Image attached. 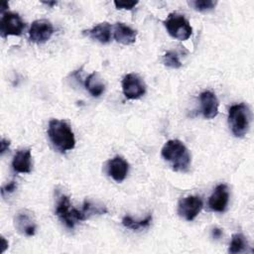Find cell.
Wrapping results in <instances>:
<instances>
[{
  "instance_id": "obj_1",
  "label": "cell",
  "mask_w": 254,
  "mask_h": 254,
  "mask_svg": "<svg viewBox=\"0 0 254 254\" xmlns=\"http://www.w3.org/2000/svg\"><path fill=\"white\" fill-rule=\"evenodd\" d=\"M161 155L176 172H188L190 166V154L185 144L177 139L169 140L162 148Z\"/></svg>"
},
{
  "instance_id": "obj_2",
  "label": "cell",
  "mask_w": 254,
  "mask_h": 254,
  "mask_svg": "<svg viewBox=\"0 0 254 254\" xmlns=\"http://www.w3.org/2000/svg\"><path fill=\"white\" fill-rule=\"evenodd\" d=\"M48 135L53 145L60 152L72 150L75 146L74 134L70 126L64 120L52 119L49 122Z\"/></svg>"
},
{
  "instance_id": "obj_3",
  "label": "cell",
  "mask_w": 254,
  "mask_h": 254,
  "mask_svg": "<svg viewBox=\"0 0 254 254\" xmlns=\"http://www.w3.org/2000/svg\"><path fill=\"white\" fill-rule=\"evenodd\" d=\"M251 113L245 103L232 105L228 110V123L235 137H243L249 129Z\"/></svg>"
},
{
  "instance_id": "obj_4",
  "label": "cell",
  "mask_w": 254,
  "mask_h": 254,
  "mask_svg": "<svg viewBox=\"0 0 254 254\" xmlns=\"http://www.w3.org/2000/svg\"><path fill=\"white\" fill-rule=\"evenodd\" d=\"M163 24L170 36L179 41L188 40L192 33V28L190 22L184 15L177 12L169 14V16L163 21Z\"/></svg>"
},
{
  "instance_id": "obj_5",
  "label": "cell",
  "mask_w": 254,
  "mask_h": 254,
  "mask_svg": "<svg viewBox=\"0 0 254 254\" xmlns=\"http://www.w3.org/2000/svg\"><path fill=\"white\" fill-rule=\"evenodd\" d=\"M56 214L68 228H73L75 223L85 220L81 210L72 207L69 198L66 195L60 196L56 208Z\"/></svg>"
},
{
  "instance_id": "obj_6",
  "label": "cell",
  "mask_w": 254,
  "mask_h": 254,
  "mask_svg": "<svg viewBox=\"0 0 254 254\" xmlns=\"http://www.w3.org/2000/svg\"><path fill=\"white\" fill-rule=\"evenodd\" d=\"M25 29V23L17 13L6 12L0 21V34L3 38L8 36H20Z\"/></svg>"
},
{
  "instance_id": "obj_7",
  "label": "cell",
  "mask_w": 254,
  "mask_h": 254,
  "mask_svg": "<svg viewBox=\"0 0 254 254\" xmlns=\"http://www.w3.org/2000/svg\"><path fill=\"white\" fill-rule=\"evenodd\" d=\"M122 91L128 99H139L146 93V85L138 74L128 73L122 79Z\"/></svg>"
},
{
  "instance_id": "obj_8",
  "label": "cell",
  "mask_w": 254,
  "mask_h": 254,
  "mask_svg": "<svg viewBox=\"0 0 254 254\" xmlns=\"http://www.w3.org/2000/svg\"><path fill=\"white\" fill-rule=\"evenodd\" d=\"M203 202L200 197L190 195L182 198L178 204V214L188 221L193 220L200 212Z\"/></svg>"
},
{
  "instance_id": "obj_9",
  "label": "cell",
  "mask_w": 254,
  "mask_h": 254,
  "mask_svg": "<svg viewBox=\"0 0 254 254\" xmlns=\"http://www.w3.org/2000/svg\"><path fill=\"white\" fill-rule=\"evenodd\" d=\"M54 33L52 23L46 19L35 20L29 30V37L33 43L43 44L47 42Z\"/></svg>"
},
{
  "instance_id": "obj_10",
  "label": "cell",
  "mask_w": 254,
  "mask_h": 254,
  "mask_svg": "<svg viewBox=\"0 0 254 254\" xmlns=\"http://www.w3.org/2000/svg\"><path fill=\"white\" fill-rule=\"evenodd\" d=\"M229 199V192L227 186L224 184L218 185L208 199V205L211 210L216 212H223L226 209Z\"/></svg>"
},
{
  "instance_id": "obj_11",
  "label": "cell",
  "mask_w": 254,
  "mask_h": 254,
  "mask_svg": "<svg viewBox=\"0 0 254 254\" xmlns=\"http://www.w3.org/2000/svg\"><path fill=\"white\" fill-rule=\"evenodd\" d=\"M129 171V164L120 156H116L107 162V173L117 183L125 180Z\"/></svg>"
},
{
  "instance_id": "obj_12",
  "label": "cell",
  "mask_w": 254,
  "mask_h": 254,
  "mask_svg": "<svg viewBox=\"0 0 254 254\" xmlns=\"http://www.w3.org/2000/svg\"><path fill=\"white\" fill-rule=\"evenodd\" d=\"M201 112L206 119H212L218 114V100L216 95L211 91H203L199 95Z\"/></svg>"
},
{
  "instance_id": "obj_13",
  "label": "cell",
  "mask_w": 254,
  "mask_h": 254,
  "mask_svg": "<svg viewBox=\"0 0 254 254\" xmlns=\"http://www.w3.org/2000/svg\"><path fill=\"white\" fill-rule=\"evenodd\" d=\"M15 226L21 233L27 236H33L36 232V223L31 212L22 210L15 216Z\"/></svg>"
},
{
  "instance_id": "obj_14",
  "label": "cell",
  "mask_w": 254,
  "mask_h": 254,
  "mask_svg": "<svg viewBox=\"0 0 254 254\" xmlns=\"http://www.w3.org/2000/svg\"><path fill=\"white\" fill-rule=\"evenodd\" d=\"M13 170L17 173L28 174L32 170V157L31 150H19L13 157L12 161Z\"/></svg>"
},
{
  "instance_id": "obj_15",
  "label": "cell",
  "mask_w": 254,
  "mask_h": 254,
  "mask_svg": "<svg viewBox=\"0 0 254 254\" xmlns=\"http://www.w3.org/2000/svg\"><path fill=\"white\" fill-rule=\"evenodd\" d=\"M137 37V32L131 27L125 25L124 23L118 22L114 26V39L122 45H131L135 43Z\"/></svg>"
},
{
  "instance_id": "obj_16",
  "label": "cell",
  "mask_w": 254,
  "mask_h": 254,
  "mask_svg": "<svg viewBox=\"0 0 254 254\" xmlns=\"http://www.w3.org/2000/svg\"><path fill=\"white\" fill-rule=\"evenodd\" d=\"M111 25L107 22L99 23L96 26H94L92 29L84 31L86 35H88L91 39L101 43V44H107L111 40Z\"/></svg>"
},
{
  "instance_id": "obj_17",
  "label": "cell",
  "mask_w": 254,
  "mask_h": 254,
  "mask_svg": "<svg viewBox=\"0 0 254 254\" xmlns=\"http://www.w3.org/2000/svg\"><path fill=\"white\" fill-rule=\"evenodd\" d=\"M84 86L93 97H99L105 90V84L103 80L95 71L86 77Z\"/></svg>"
},
{
  "instance_id": "obj_18",
  "label": "cell",
  "mask_w": 254,
  "mask_h": 254,
  "mask_svg": "<svg viewBox=\"0 0 254 254\" xmlns=\"http://www.w3.org/2000/svg\"><path fill=\"white\" fill-rule=\"evenodd\" d=\"M247 246H248V243L245 236L242 233H235L231 237L228 252L231 254L241 253L246 250Z\"/></svg>"
},
{
  "instance_id": "obj_19",
  "label": "cell",
  "mask_w": 254,
  "mask_h": 254,
  "mask_svg": "<svg viewBox=\"0 0 254 254\" xmlns=\"http://www.w3.org/2000/svg\"><path fill=\"white\" fill-rule=\"evenodd\" d=\"M151 221H152V215L151 214H148L146 216L145 219H142V220H135L133 219L131 216L129 215H126L123 217L122 219V224L129 228V229H132V230H139V229H142V228H145V227H148L150 224H151Z\"/></svg>"
},
{
  "instance_id": "obj_20",
  "label": "cell",
  "mask_w": 254,
  "mask_h": 254,
  "mask_svg": "<svg viewBox=\"0 0 254 254\" xmlns=\"http://www.w3.org/2000/svg\"><path fill=\"white\" fill-rule=\"evenodd\" d=\"M81 212L83 213L85 219H87L89 216L94 215V214H103L107 212V209L104 205H98V204H94L89 200H85L83 205H82V209Z\"/></svg>"
},
{
  "instance_id": "obj_21",
  "label": "cell",
  "mask_w": 254,
  "mask_h": 254,
  "mask_svg": "<svg viewBox=\"0 0 254 254\" xmlns=\"http://www.w3.org/2000/svg\"><path fill=\"white\" fill-rule=\"evenodd\" d=\"M163 64L171 68H179L182 66L179 56L174 51H169L163 56Z\"/></svg>"
},
{
  "instance_id": "obj_22",
  "label": "cell",
  "mask_w": 254,
  "mask_h": 254,
  "mask_svg": "<svg viewBox=\"0 0 254 254\" xmlns=\"http://www.w3.org/2000/svg\"><path fill=\"white\" fill-rule=\"evenodd\" d=\"M191 4L193 5L195 10H197L199 12H206V11L212 10L215 7L216 1H213V0H195V1L191 2Z\"/></svg>"
},
{
  "instance_id": "obj_23",
  "label": "cell",
  "mask_w": 254,
  "mask_h": 254,
  "mask_svg": "<svg viewBox=\"0 0 254 254\" xmlns=\"http://www.w3.org/2000/svg\"><path fill=\"white\" fill-rule=\"evenodd\" d=\"M113 3L117 9L131 10L138 4V1H114Z\"/></svg>"
},
{
  "instance_id": "obj_24",
  "label": "cell",
  "mask_w": 254,
  "mask_h": 254,
  "mask_svg": "<svg viewBox=\"0 0 254 254\" xmlns=\"http://www.w3.org/2000/svg\"><path fill=\"white\" fill-rule=\"evenodd\" d=\"M16 189H17V184H16V182L12 181V182H10V183H8L7 185H5V186L2 187V189H1V193H2V195L4 196L6 193H11V192H13Z\"/></svg>"
},
{
  "instance_id": "obj_25",
  "label": "cell",
  "mask_w": 254,
  "mask_h": 254,
  "mask_svg": "<svg viewBox=\"0 0 254 254\" xmlns=\"http://www.w3.org/2000/svg\"><path fill=\"white\" fill-rule=\"evenodd\" d=\"M9 146H10V141L5 138H2L0 141V154L3 155L9 149Z\"/></svg>"
},
{
  "instance_id": "obj_26",
  "label": "cell",
  "mask_w": 254,
  "mask_h": 254,
  "mask_svg": "<svg viewBox=\"0 0 254 254\" xmlns=\"http://www.w3.org/2000/svg\"><path fill=\"white\" fill-rule=\"evenodd\" d=\"M221 235H222V230L221 229H219V228H213L212 229V236H213V238L218 239V238L221 237Z\"/></svg>"
},
{
  "instance_id": "obj_27",
  "label": "cell",
  "mask_w": 254,
  "mask_h": 254,
  "mask_svg": "<svg viewBox=\"0 0 254 254\" xmlns=\"http://www.w3.org/2000/svg\"><path fill=\"white\" fill-rule=\"evenodd\" d=\"M1 240H2V246H3V247H2L1 252L3 253V252L5 251V249L8 247V242H6V240H5V238H4V237H2V239H1Z\"/></svg>"
},
{
  "instance_id": "obj_28",
  "label": "cell",
  "mask_w": 254,
  "mask_h": 254,
  "mask_svg": "<svg viewBox=\"0 0 254 254\" xmlns=\"http://www.w3.org/2000/svg\"><path fill=\"white\" fill-rule=\"evenodd\" d=\"M44 4H46V5H48V6H50V7H53V6H55L56 4H57V2L56 1H44L43 2Z\"/></svg>"
},
{
  "instance_id": "obj_29",
  "label": "cell",
  "mask_w": 254,
  "mask_h": 254,
  "mask_svg": "<svg viewBox=\"0 0 254 254\" xmlns=\"http://www.w3.org/2000/svg\"><path fill=\"white\" fill-rule=\"evenodd\" d=\"M1 8H2V9H1V12L3 13V11L8 8V2H4V3L2 4V7H1Z\"/></svg>"
}]
</instances>
